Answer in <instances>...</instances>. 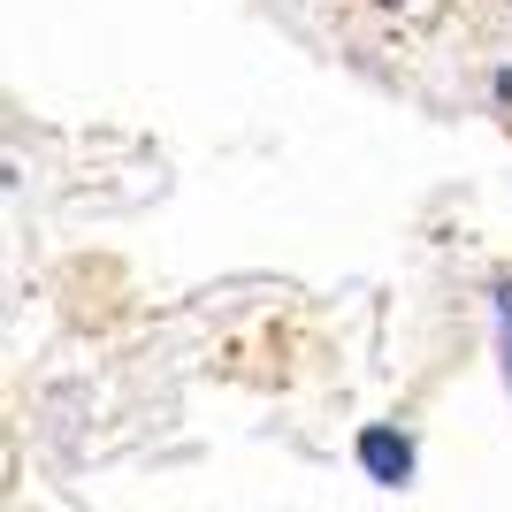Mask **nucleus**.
Masks as SVG:
<instances>
[{
    "label": "nucleus",
    "instance_id": "1",
    "mask_svg": "<svg viewBox=\"0 0 512 512\" xmlns=\"http://www.w3.org/2000/svg\"><path fill=\"white\" fill-rule=\"evenodd\" d=\"M360 467L383 482V490H398L413 474V444L398 436V428H360Z\"/></svg>",
    "mask_w": 512,
    "mask_h": 512
},
{
    "label": "nucleus",
    "instance_id": "2",
    "mask_svg": "<svg viewBox=\"0 0 512 512\" xmlns=\"http://www.w3.org/2000/svg\"><path fill=\"white\" fill-rule=\"evenodd\" d=\"M497 321H505V375H512V283L497 291Z\"/></svg>",
    "mask_w": 512,
    "mask_h": 512
},
{
    "label": "nucleus",
    "instance_id": "3",
    "mask_svg": "<svg viewBox=\"0 0 512 512\" xmlns=\"http://www.w3.org/2000/svg\"><path fill=\"white\" fill-rule=\"evenodd\" d=\"M390 8H398V0H390Z\"/></svg>",
    "mask_w": 512,
    "mask_h": 512
}]
</instances>
